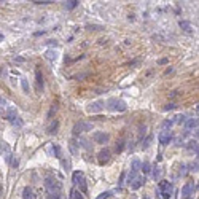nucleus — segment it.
<instances>
[{"instance_id": "nucleus-24", "label": "nucleus", "mask_w": 199, "mask_h": 199, "mask_svg": "<svg viewBox=\"0 0 199 199\" xmlns=\"http://www.w3.org/2000/svg\"><path fill=\"white\" fill-rule=\"evenodd\" d=\"M131 169H132V170H137V172H139V169H142V162H140L139 159H132Z\"/></svg>"}, {"instance_id": "nucleus-34", "label": "nucleus", "mask_w": 199, "mask_h": 199, "mask_svg": "<svg viewBox=\"0 0 199 199\" xmlns=\"http://www.w3.org/2000/svg\"><path fill=\"white\" fill-rule=\"evenodd\" d=\"M179 174H180V175L187 174V164H180V166H179Z\"/></svg>"}, {"instance_id": "nucleus-28", "label": "nucleus", "mask_w": 199, "mask_h": 199, "mask_svg": "<svg viewBox=\"0 0 199 199\" xmlns=\"http://www.w3.org/2000/svg\"><path fill=\"white\" fill-rule=\"evenodd\" d=\"M142 170H144V174H148V172H150V170H151V164H150V162H144V164H142Z\"/></svg>"}, {"instance_id": "nucleus-11", "label": "nucleus", "mask_w": 199, "mask_h": 199, "mask_svg": "<svg viewBox=\"0 0 199 199\" xmlns=\"http://www.w3.org/2000/svg\"><path fill=\"white\" fill-rule=\"evenodd\" d=\"M3 116L6 118V119H10V121H13L16 116H18V113H16V108L15 107H8L5 112H3Z\"/></svg>"}, {"instance_id": "nucleus-25", "label": "nucleus", "mask_w": 199, "mask_h": 199, "mask_svg": "<svg viewBox=\"0 0 199 199\" xmlns=\"http://www.w3.org/2000/svg\"><path fill=\"white\" fill-rule=\"evenodd\" d=\"M21 86H23V91L26 92V94H29V83H27V80L26 78H21Z\"/></svg>"}, {"instance_id": "nucleus-2", "label": "nucleus", "mask_w": 199, "mask_h": 199, "mask_svg": "<svg viewBox=\"0 0 199 199\" xmlns=\"http://www.w3.org/2000/svg\"><path fill=\"white\" fill-rule=\"evenodd\" d=\"M73 185L75 187H78V190L81 191V193L84 194L88 191V185H86V179H84V175H83V172H73Z\"/></svg>"}, {"instance_id": "nucleus-7", "label": "nucleus", "mask_w": 199, "mask_h": 199, "mask_svg": "<svg viewBox=\"0 0 199 199\" xmlns=\"http://www.w3.org/2000/svg\"><path fill=\"white\" fill-rule=\"evenodd\" d=\"M108 139H110V136H108L107 132H101V131H97V132L92 134V140H94L96 144H107Z\"/></svg>"}, {"instance_id": "nucleus-31", "label": "nucleus", "mask_w": 199, "mask_h": 199, "mask_svg": "<svg viewBox=\"0 0 199 199\" xmlns=\"http://www.w3.org/2000/svg\"><path fill=\"white\" fill-rule=\"evenodd\" d=\"M123 148H124V140H119V142H116V153H119V151H123Z\"/></svg>"}, {"instance_id": "nucleus-44", "label": "nucleus", "mask_w": 199, "mask_h": 199, "mask_svg": "<svg viewBox=\"0 0 199 199\" xmlns=\"http://www.w3.org/2000/svg\"><path fill=\"white\" fill-rule=\"evenodd\" d=\"M196 137H199V129H197V132H196Z\"/></svg>"}, {"instance_id": "nucleus-13", "label": "nucleus", "mask_w": 199, "mask_h": 199, "mask_svg": "<svg viewBox=\"0 0 199 199\" xmlns=\"http://www.w3.org/2000/svg\"><path fill=\"white\" fill-rule=\"evenodd\" d=\"M194 190V185L193 183H187V185H183V188H182V197H190L191 194V191Z\"/></svg>"}, {"instance_id": "nucleus-5", "label": "nucleus", "mask_w": 199, "mask_h": 199, "mask_svg": "<svg viewBox=\"0 0 199 199\" xmlns=\"http://www.w3.org/2000/svg\"><path fill=\"white\" fill-rule=\"evenodd\" d=\"M105 108V102L104 101H94L88 105V113H101Z\"/></svg>"}, {"instance_id": "nucleus-33", "label": "nucleus", "mask_w": 199, "mask_h": 199, "mask_svg": "<svg viewBox=\"0 0 199 199\" xmlns=\"http://www.w3.org/2000/svg\"><path fill=\"white\" fill-rule=\"evenodd\" d=\"M197 170H199V164H197V162L190 164V172H197Z\"/></svg>"}, {"instance_id": "nucleus-27", "label": "nucleus", "mask_w": 199, "mask_h": 199, "mask_svg": "<svg viewBox=\"0 0 199 199\" xmlns=\"http://www.w3.org/2000/svg\"><path fill=\"white\" fill-rule=\"evenodd\" d=\"M187 121H188V119H187V115H179V116H175V123H185V124H187Z\"/></svg>"}, {"instance_id": "nucleus-46", "label": "nucleus", "mask_w": 199, "mask_h": 199, "mask_svg": "<svg viewBox=\"0 0 199 199\" xmlns=\"http://www.w3.org/2000/svg\"><path fill=\"white\" fill-rule=\"evenodd\" d=\"M144 199H150V197H144Z\"/></svg>"}, {"instance_id": "nucleus-42", "label": "nucleus", "mask_w": 199, "mask_h": 199, "mask_svg": "<svg viewBox=\"0 0 199 199\" xmlns=\"http://www.w3.org/2000/svg\"><path fill=\"white\" fill-rule=\"evenodd\" d=\"M183 145V140H177V147H182Z\"/></svg>"}, {"instance_id": "nucleus-10", "label": "nucleus", "mask_w": 199, "mask_h": 199, "mask_svg": "<svg viewBox=\"0 0 199 199\" xmlns=\"http://www.w3.org/2000/svg\"><path fill=\"white\" fill-rule=\"evenodd\" d=\"M46 151H48L49 156H56V158H61V148H59L58 145H54V144L49 145V147L46 148Z\"/></svg>"}, {"instance_id": "nucleus-4", "label": "nucleus", "mask_w": 199, "mask_h": 199, "mask_svg": "<svg viewBox=\"0 0 199 199\" xmlns=\"http://www.w3.org/2000/svg\"><path fill=\"white\" fill-rule=\"evenodd\" d=\"M92 131V123H88V121H80L73 126V134L78 136L80 132H89Z\"/></svg>"}, {"instance_id": "nucleus-35", "label": "nucleus", "mask_w": 199, "mask_h": 199, "mask_svg": "<svg viewBox=\"0 0 199 199\" xmlns=\"http://www.w3.org/2000/svg\"><path fill=\"white\" fill-rule=\"evenodd\" d=\"M174 123H175V119H166V121L162 123V126H164V127H170Z\"/></svg>"}, {"instance_id": "nucleus-36", "label": "nucleus", "mask_w": 199, "mask_h": 199, "mask_svg": "<svg viewBox=\"0 0 199 199\" xmlns=\"http://www.w3.org/2000/svg\"><path fill=\"white\" fill-rule=\"evenodd\" d=\"M61 162H62V167H64V169H66V170H70V162H69V161L61 159Z\"/></svg>"}, {"instance_id": "nucleus-8", "label": "nucleus", "mask_w": 199, "mask_h": 199, "mask_svg": "<svg viewBox=\"0 0 199 199\" xmlns=\"http://www.w3.org/2000/svg\"><path fill=\"white\" fill-rule=\"evenodd\" d=\"M0 151H2V156L5 158L6 162H13L11 161V150H10V145L6 144V142H2V145H0Z\"/></svg>"}, {"instance_id": "nucleus-16", "label": "nucleus", "mask_w": 199, "mask_h": 199, "mask_svg": "<svg viewBox=\"0 0 199 199\" xmlns=\"http://www.w3.org/2000/svg\"><path fill=\"white\" fill-rule=\"evenodd\" d=\"M45 58L48 61H56V59H58V53H56L54 49H48V51L45 53Z\"/></svg>"}, {"instance_id": "nucleus-22", "label": "nucleus", "mask_w": 199, "mask_h": 199, "mask_svg": "<svg viewBox=\"0 0 199 199\" xmlns=\"http://www.w3.org/2000/svg\"><path fill=\"white\" fill-rule=\"evenodd\" d=\"M179 26H180V27H182V29H183L185 32H187V34H190V32H191V24L188 23V21H180Z\"/></svg>"}, {"instance_id": "nucleus-29", "label": "nucleus", "mask_w": 199, "mask_h": 199, "mask_svg": "<svg viewBox=\"0 0 199 199\" xmlns=\"http://www.w3.org/2000/svg\"><path fill=\"white\" fill-rule=\"evenodd\" d=\"M108 197H112V191H104L97 196V199H108Z\"/></svg>"}, {"instance_id": "nucleus-9", "label": "nucleus", "mask_w": 199, "mask_h": 199, "mask_svg": "<svg viewBox=\"0 0 199 199\" xmlns=\"http://www.w3.org/2000/svg\"><path fill=\"white\" fill-rule=\"evenodd\" d=\"M159 144L161 145H169L170 144V140H172V132H170L169 129H164L161 134H159Z\"/></svg>"}, {"instance_id": "nucleus-12", "label": "nucleus", "mask_w": 199, "mask_h": 199, "mask_svg": "<svg viewBox=\"0 0 199 199\" xmlns=\"http://www.w3.org/2000/svg\"><path fill=\"white\" fill-rule=\"evenodd\" d=\"M38 196L34 193V190L30 188V187H26L24 190H23V199H37Z\"/></svg>"}, {"instance_id": "nucleus-37", "label": "nucleus", "mask_w": 199, "mask_h": 199, "mask_svg": "<svg viewBox=\"0 0 199 199\" xmlns=\"http://www.w3.org/2000/svg\"><path fill=\"white\" fill-rule=\"evenodd\" d=\"M151 136H148L147 139H145V142H144V148H148V147H150V142H151Z\"/></svg>"}, {"instance_id": "nucleus-3", "label": "nucleus", "mask_w": 199, "mask_h": 199, "mask_svg": "<svg viewBox=\"0 0 199 199\" xmlns=\"http://www.w3.org/2000/svg\"><path fill=\"white\" fill-rule=\"evenodd\" d=\"M107 108L115 110V112H126L127 105H126L124 101H121V99H108V102H107Z\"/></svg>"}, {"instance_id": "nucleus-30", "label": "nucleus", "mask_w": 199, "mask_h": 199, "mask_svg": "<svg viewBox=\"0 0 199 199\" xmlns=\"http://www.w3.org/2000/svg\"><path fill=\"white\" fill-rule=\"evenodd\" d=\"M151 170H153V172H151L153 179H155V180H158V179H159V167H158V166H155Z\"/></svg>"}, {"instance_id": "nucleus-14", "label": "nucleus", "mask_w": 199, "mask_h": 199, "mask_svg": "<svg viewBox=\"0 0 199 199\" xmlns=\"http://www.w3.org/2000/svg\"><path fill=\"white\" fill-rule=\"evenodd\" d=\"M144 183H145V177H137V179L134 180L129 187H131V190H139Z\"/></svg>"}, {"instance_id": "nucleus-40", "label": "nucleus", "mask_w": 199, "mask_h": 199, "mask_svg": "<svg viewBox=\"0 0 199 199\" xmlns=\"http://www.w3.org/2000/svg\"><path fill=\"white\" fill-rule=\"evenodd\" d=\"M175 107H177V105H175V104H167V105H166V107H164V110H166V112H169V110H174Z\"/></svg>"}, {"instance_id": "nucleus-38", "label": "nucleus", "mask_w": 199, "mask_h": 199, "mask_svg": "<svg viewBox=\"0 0 199 199\" xmlns=\"http://www.w3.org/2000/svg\"><path fill=\"white\" fill-rule=\"evenodd\" d=\"M86 27H88V30H101L102 29V26H91V24Z\"/></svg>"}, {"instance_id": "nucleus-18", "label": "nucleus", "mask_w": 199, "mask_h": 199, "mask_svg": "<svg viewBox=\"0 0 199 199\" xmlns=\"http://www.w3.org/2000/svg\"><path fill=\"white\" fill-rule=\"evenodd\" d=\"M78 145H80V147H83L84 150H91L89 140H86V139H84V137H80V139H78Z\"/></svg>"}, {"instance_id": "nucleus-26", "label": "nucleus", "mask_w": 199, "mask_h": 199, "mask_svg": "<svg viewBox=\"0 0 199 199\" xmlns=\"http://www.w3.org/2000/svg\"><path fill=\"white\" fill-rule=\"evenodd\" d=\"M187 148H188V150H197V148H199V144H197V142L196 140H191V142H188V145H187Z\"/></svg>"}, {"instance_id": "nucleus-19", "label": "nucleus", "mask_w": 199, "mask_h": 199, "mask_svg": "<svg viewBox=\"0 0 199 199\" xmlns=\"http://www.w3.org/2000/svg\"><path fill=\"white\" fill-rule=\"evenodd\" d=\"M196 126H199V119H194V118L188 119L187 124H185V127H187V129H193V127H196Z\"/></svg>"}, {"instance_id": "nucleus-17", "label": "nucleus", "mask_w": 199, "mask_h": 199, "mask_svg": "<svg viewBox=\"0 0 199 199\" xmlns=\"http://www.w3.org/2000/svg\"><path fill=\"white\" fill-rule=\"evenodd\" d=\"M70 199H84V196H83V193L80 190H72L70 191Z\"/></svg>"}, {"instance_id": "nucleus-15", "label": "nucleus", "mask_w": 199, "mask_h": 199, "mask_svg": "<svg viewBox=\"0 0 199 199\" xmlns=\"http://www.w3.org/2000/svg\"><path fill=\"white\" fill-rule=\"evenodd\" d=\"M78 0H69V2H64V8L66 10H73V8H76L78 6Z\"/></svg>"}, {"instance_id": "nucleus-23", "label": "nucleus", "mask_w": 199, "mask_h": 199, "mask_svg": "<svg viewBox=\"0 0 199 199\" xmlns=\"http://www.w3.org/2000/svg\"><path fill=\"white\" fill-rule=\"evenodd\" d=\"M35 76H37V88L41 89V88H43V76H41L40 70H37V72H35Z\"/></svg>"}, {"instance_id": "nucleus-32", "label": "nucleus", "mask_w": 199, "mask_h": 199, "mask_svg": "<svg viewBox=\"0 0 199 199\" xmlns=\"http://www.w3.org/2000/svg\"><path fill=\"white\" fill-rule=\"evenodd\" d=\"M11 124H15V126L21 127V126H23V119H21L19 116H16V118H15V119H13V121H11Z\"/></svg>"}, {"instance_id": "nucleus-1", "label": "nucleus", "mask_w": 199, "mask_h": 199, "mask_svg": "<svg viewBox=\"0 0 199 199\" xmlns=\"http://www.w3.org/2000/svg\"><path fill=\"white\" fill-rule=\"evenodd\" d=\"M158 188H159V194L162 196V199H170L172 197V193H174V185L167 182V180H161L159 185H158Z\"/></svg>"}, {"instance_id": "nucleus-39", "label": "nucleus", "mask_w": 199, "mask_h": 199, "mask_svg": "<svg viewBox=\"0 0 199 199\" xmlns=\"http://www.w3.org/2000/svg\"><path fill=\"white\" fill-rule=\"evenodd\" d=\"M11 166H13V167H18V166H19V158H18V155L15 156V159H13V162H11Z\"/></svg>"}, {"instance_id": "nucleus-20", "label": "nucleus", "mask_w": 199, "mask_h": 199, "mask_svg": "<svg viewBox=\"0 0 199 199\" xmlns=\"http://www.w3.org/2000/svg\"><path fill=\"white\" fill-rule=\"evenodd\" d=\"M137 177H139V175H137V170H132V169H131L129 174H127V185H131L134 180L137 179Z\"/></svg>"}, {"instance_id": "nucleus-45", "label": "nucleus", "mask_w": 199, "mask_h": 199, "mask_svg": "<svg viewBox=\"0 0 199 199\" xmlns=\"http://www.w3.org/2000/svg\"><path fill=\"white\" fill-rule=\"evenodd\" d=\"M183 199H190V197H183Z\"/></svg>"}, {"instance_id": "nucleus-43", "label": "nucleus", "mask_w": 199, "mask_h": 199, "mask_svg": "<svg viewBox=\"0 0 199 199\" xmlns=\"http://www.w3.org/2000/svg\"><path fill=\"white\" fill-rule=\"evenodd\" d=\"M15 61H18V62H24V58H15Z\"/></svg>"}, {"instance_id": "nucleus-6", "label": "nucleus", "mask_w": 199, "mask_h": 199, "mask_svg": "<svg viewBox=\"0 0 199 199\" xmlns=\"http://www.w3.org/2000/svg\"><path fill=\"white\" fill-rule=\"evenodd\" d=\"M110 156H112V151L108 150V148H104V150H101V151H99V155H97L99 164L104 166L105 162H108V161H110Z\"/></svg>"}, {"instance_id": "nucleus-41", "label": "nucleus", "mask_w": 199, "mask_h": 199, "mask_svg": "<svg viewBox=\"0 0 199 199\" xmlns=\"http://www.w3.org/2000/svg\"><path fill=\"white\" fill-rule=\"evenodd\" d=\"M34 3H37V5H48V3H51V2H46V0H43V2H34Z\"/></svg>"}, {"instance_id": "nucleus-21", "label": "nucleus", "mask_w": 199, "mask_h": 199, "mask_svg": "<svg viewBox=\"0 0 199 199\" xmlns=\"http://www.w3.org/2000/svg\"><path fill=\"white\" fill-rule=\"evenodd\" d=\"M58 127H59V123L54 119V121L49 124V127H48V134H56V132H58Z\"/></svg>"}]
</instances>
